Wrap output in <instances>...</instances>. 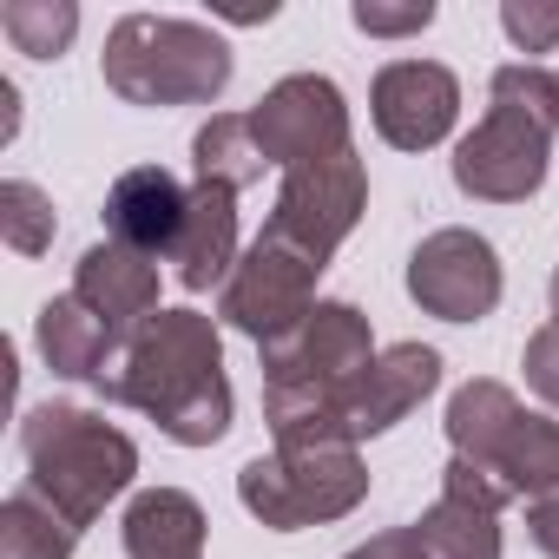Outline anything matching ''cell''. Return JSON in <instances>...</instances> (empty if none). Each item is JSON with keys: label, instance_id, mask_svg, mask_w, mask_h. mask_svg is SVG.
<instances>
[{"label": "cell", "instance_id": "obj_1", "mask_svg": "<svg viewBox=\"0 0 559 559\" xmlns=\"http://www.w3.org/2000/svg\"><path fill=\"white\" fill-rule=\"evenodd\" d=\"M106 402H126L158 421L178 448H211L230 428V382H224V336L198 310H158L145 330L126 336Z\"/></svg>", "mask_w": 559, "mask_h": 559}, {"label": "cell", "instance_id": "obj_2", "mask_svg": "<svg viewBox=\"0 0 559 559\" xmlns=\"http://www.w3.org/2000/svg\"><path fill=\"white\" fill-rule=\"evenodd\" d=\"M369 362H376V336L356 304H317L297 336L270 343L263 349V421H270L276 448L349 441L343 402Z\"/></svg>", "mask_w": 559, "mask_h": 559}, {"label": "cell", "instance_id": "obj_3", "mask_svg": "<svg viewBox=\"0 0 559 559\" xmlns=\"http://www.w3.org/2000/svg\"><path fill=\"white\" fill-rule=\"evenodd\" d=\"M559 132V80L533 60H513L493 73L487 119L454 145V185L480 204H520L546 185Z\"/></svg>", "mask_w": 559, "mask_h": 559}, {"label": "cell", "instance_id": "obj_4", "mask_svg": "<svg viewBox=\"0 0 559 559\" xmlns=\"http://www.w3.org/2000/svg\"><path fill=\"white\" fill-rule=\"evenodd\" d=\"M21 454H27V487L53 500L73 526H93L139 474V448L93 408L80 402H40L21 421Z\"/></svg>", "mask_w": 559, "mask_h": 559}, {"label": "cell", "instance_id": "obj_5", "mask_svg": "<svg viewBox=\"0 0 559 559\" xmlns=\"http://www.w3.org/2000/svg\"><path fill=\"white\" fill-rule=\"evenodd\" d=\"M454 461H467L507 500H559V421L520 408L507 382H467L448 402Z\"/></svg>", "mask_w": 559, "mask_h": 559}, {"label": "cell", "instance_id": "obj_6", "mask_svg": "<svg viewBox=\"0 0 559 559\" xmlns=\"http://www.w3.org/2000/svg\"><path fill=\"white\" fill-rule=\"evenodd\" d=\"M99 73L126 106H211L230 86V47L204 21L126 14L106 34Z\"/></svg>", "mask_w": 559, "mask_h": 559}, {"label": "cell", "instance_id": "obj_7", "mask_svg": "<svg viewBox=\"0 0 559 559\" xmlns=\"http://www.w3.org/2000/svg\"><path fill=\"white\" fill-rule=\"evenodd\" d=\"M369 493V467L349 441H317V448H276L243 461L237 474V500L250 520L276 526V533H304L323 520L356 513Z\"/></svg>", "mask_w": 559, "mask_h": 559}, {"label": "cell", "instance_id": "obj_8", "mask_svg": "<svg viewBox=\"0 0 559 559\" xmlns=\"http://www.w3.org/2000/svg\"><path fill=\"white\" fill-rule=\"evenodd\" d=\"M317 276H323V263H310L304 250L276 243V237H257L237 257L230 284L217 290V317L230 330H243L257 349H270V343H284V336H297L310 323V310H317Z\"/></svg>", "mask_w": 559, "mask_h": 559}, {"label": "cell", "instance_id": "obj_9", "mask_svg": "<svg viewBox=\"0 0 559 559\" xmlns=\"http://www.w3.org/2000/svg\"><path fill=\"white\" fill-rule=\"evenodd\" d=\"M362 204H369V171L349 152H330V158H310L297 171H284V191H276V211L263 224V237L304 250L310 263H330L336 243L362 224Z\"/></svg>", "mask_w": 559, "mask_h": 559}, {"label": "cell", "instance_id": "obj_10", "mask_svg": "<svg viewBox=\"0 0 559 559\" xmlns=\"http://www.w3.org/2000/svg\"><path fill=\"white\" fill-rule=\"evenodd\" d=\"M408 297L441 323H480L500 304V257L480 230H428L408 257Z\"/></svg>", "mask_w": 559, "mask_h": 559}, {"label": "cell", "instance_id": "obj_11", "mask_svg": "<svg viewBox=\"0 0 559 559\" xmlns=\"http://www.w3.org/2000/svg\"><path fill=\"white\" fill-rule=\"evenodd\" d=\"M250 126H257V145L270 165H310V158H330V152H349V106H343V86L323 80V73H290L276 80L257 106H250Z\"/></svg>", "mask_w": 559, "mask_h": 559}, {"label": "cell", "instance_id": "obj_12", "mask_svg": "<svg viewBox=\"0 0 559 559\" xmlns=\"http://www.w3.org/2000/svg\"><path fill=\"white\" fill-rule=\"evenodd\" d=\"M369 112H376V132L395 145V152H428L454 132V112H461V80L435 60H395L376 73V93H369Z\"/></svg>", "mask_w": 559, "mask_h": 559}, {"label": "cell", "instance_id": "obj_13", "mask_svg": "<svg viewBox=\"0 0 559 559\" xmlns=\"http://www.w3.org/2000/svg\"><path fill=\"white\" fill-rule=\"evenodd\" d=\"M435 389H441V356H435L428 343H395V349H382V356L356 376V389H349V402H343L349 441L389 435V428H395L402 415H415Z\"/></svg>", "mask_w": 559, "mask_h": 559}, {"label": "cell", "instance_id": "obj_14", "mask_svg": "<svg viewBox=\"0 0 559 559\" xmlns=\"http://www.w3.org/2000/svg\"><path fill=\"white\" fill-rule=\"evenodd\" d=\"M500 507L507 493H493L467 461H448L441 500L415 520L421 552L428 559H500Z\"/></svg>", "mask_w": 559, "mask_h": 559}, {"label": "cell", "instance_id": "obj_15", "mask_svg": "<svg viewBox=\"0 0 559 559\" xmlns=\"http://www.w3.org/2000/svg\"><path fill=\"white\" fill-rule=\"evenodd\" d=\"M185 204H191V191L165 165H132L106 191V243H126L139 257H158V250L171 257L178 224H185Z\"/></svg>", "mask_w": 559, "mask_h": 559}, {"label": "cell", "instance_id": "obj_16", "mask_svg": "<svg viewBox=\"0 0 559 559\" xmlns=\"http://www.w3.org/2000/svg\"><path fill=\"white\" fill-rule=\"evenodd\" d=\"M73 297L119 336L145 330L158 317V263L126 243H93L73 270Z\"/></svg>", "mask_w": 559, "mask_h": 559}, {"label": "cell", "instance_id": "obj_17", "mask_svg": "<svg viewBox=\"0 0 559 559\" xmlns=\"http://www.w3.org/2000/svg\"><path fill=\"white\" fill-rule=\"evenodd\" d=\"M171 270L191 297L230 284V270H237V191L191 185V204H185V224L171 243Z\"/></svg>", "mask_w": 559, "mask_h": 559}, {"label": "cell", "instance_id": "obj_18", "mask_svg": "<svg viewBox=\"0 0 559 559\" xmlns=\"http://www.w3.org/2000/svg\"><path fill=\"white\" fill-rule=\"evenodd\" d=\"M34 336H40V356H47L53 376H67V382H93L99 395L112 389V369H119V356H126V336L106 330L80 297H53V304H40Z\"/></svg>", "mask_w": 559, "mask_h": 559}, {"label": "cell", "instance_id": "obj_19", "mask_svg": "<svg viewBox=\"0 0 559 559\" xmlns=\"http://www.w3.org/2000/svg\"><path fill=\"white\" fill-rule=\"evenodd\" d=\"M204 507L185 487H145L126 507V552L132 559H204Z\"/></svg>", "mask_w": 559, "mask_h": 559}, {"label": "cell", "instance_id": "obj_20", "mask_svg": "<svg viewBox=\"0 0 559 559\" xmlns=\"http://www.w3.org/2000/svg\"><path fill=\"white\" fill-rule=\"evenodd\" d=\"M191 165H198V185H224V191H243L263 178V145H257V126L250 112H217L198 139H191Z\"/></svg>", "mask_w": 559, "mask_h": 559}, {"label": "cell", "instance_id": "obj_21", "mask_svg": "<svg viewBox=\"0 0 559 559\" xmlns=\"http://www.w3.org/2000/svg\"><path fill=\"white\" fill-rule=\"evenodd\" d=\"M73 546H80V526L53 500H40L34 487L8 493V507H0V559H73Z\"/></svg>", "mask_w": 559, "mask_h": 559}, {"label": "cell", "instance_id": "obj_22", "mask_svg": "<svg viewBox=\"0 0 559 559\" xmlns=\"http://www.w3.org/2000/svg\"><path fill=\"white\" fill-rule=\"evenodd\" d=\"M0 27H8V40L27 53V60H60L80 34V8L73 0H8L0 8Z\"/></svg>", "mask_w": 559, "mask_h": 559}, {"label": "cell", "instance_id": "obj_23", "mask_svg": "<svg viewBox=\"0 0 559 559\" xmlns=\"http://www.w3.org/2000/svg\"><path fill=\"white\" fill-rule=\"evenodd\" d=\"M53 230H60V217H53V198L40 185H27V178L0 185V237H8V250L40 257L53 243Z\"/></svg>", "mask_w": 559, "mask_h": 559}, {"label": "cell", "instance_id": "obj_24", "mask_svg": "<svg viewBox=\"0 0 559 559\" xmlns=\"http://www.w3.org/2000/svg\"><path fill=\"white\" fill-rule=\"evenodd\" d=\"M500 27L520 53H552L559 47V0H507Z\"/></svg>", "mask_w": 559, "mask_h": 559}, {"label": "cell", "instance_id": "obj_25", "mask_svg": "<svg viewBox=\"0 0 559 559\" xmlns=\"http://www.w3.org/2000/svg\"><path fill=\"white\" fill-rule=\"evenodd\" d=\"M349 21L376 40H402V34H421L435 27V0H408V8H389V0H356Z\"/></svg>", "mask_w": 559, "mask_h": 559}, {"label": "cell", "instance_id": "obj_26", "mask_svg": "<svg viewBox=\"0 0 559 559\" xmlns=\"http://www.w3.org/2000/svg\"><path fill=\"white\" fill-rule=\"evenodd\" d=\"M520 369H526V389H533L539 402H552V408H559V323H546V330H533V336H526Z\"/></svg>", "mask_w": 559, "mask_h": 559}, {"label": "cell", "instance_id": "obj_27", "mask_svg": "<svg viewBox=\"0 0 559 559\" xmlns=\"http://www.w3.org/2000/svg\"><path fill=\"white\" fill-rule=\"evenodd\" d=\"M343 559H428V552H421V533L415 526H389V533H376L369 546H356Z\"/></svg>", "mask_w": 559, "mask_h": 559}, {"label": "cell", "instance_id": "obj_28", "mask_svg": "<svg viewBox=\"0 0 559 559\" xmlns=\"http://www.w3.org/2000/svg\"><path fill=\"white\" fill-rule=\"evenodd\" d=\"M526 533H533V546L546 559H559V500H533L526 507Z\"/></svg>", "mask_w": 559, "mask_h": 559}, {"label": "cell", "instance_id": "obj_29", "mask_svg": "<svg viewBox=\"0 0 559 559\" xmlns=\"http://www.w3.org/2000/svg\"><path fill=\"white\" fill-rule=\"evenodd\" d=\"M21 93H14V80H0V139H14V126H21Z\"/></svg>", "mask_w": 559, "mask_h": 559}, {"label": "cell", "instance_id": "obj_30", "mask_svg": "<svg viewBox=\"0 0 559 559\" xmlns=\"http://www.w3.org/2000/svg\"><path fill=\"white\" fill-rule=\"evenodd\" d=\"M276 8H270V0H263V8H224V21H270Z\"/></svg>", "mask_w": 559, "mask_h": 559}, {"label": "cell", "instance_id": "obj_31", "mask_svg": "<svg viewBox=\"0 0 559 559\" xmlns=\"http://www.w3.org/2000/svg\"><path fill=\"white\" fill-rule=\"evenodd\" d=\"M546 297H552V323H559V270H552V290Z\"/></svg>", "mask_w": 559, "mask_h": 559}, {"label": "cell", "instance_id": "obj_32", "mask_svg": "<svg viewBox=\"0 0 559 559\" xmlns=\"http://www.w3.org/2000/svg\"><path fill=\"white\" fill-rule=\"evenodd\" d=\"M552 80H559V73H552Z\"/></svg>", "mask_w": 559, "mask_h": 559}]
</instances>
